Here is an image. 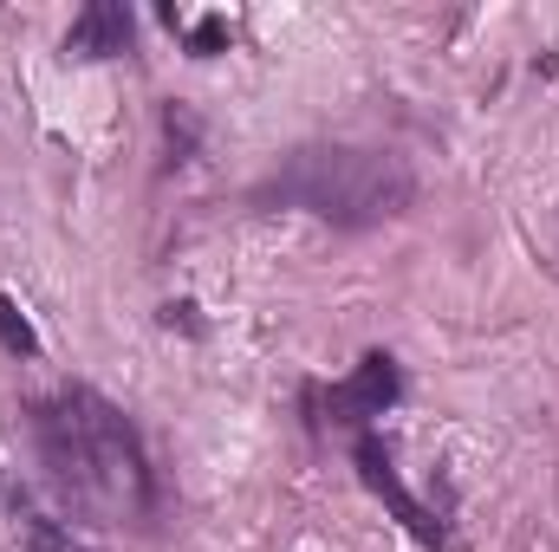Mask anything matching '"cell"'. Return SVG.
<instances>
[{
    "instance_id": "1",
    "label": "cell",
    "mask_w": 559,
    "mask_h": 552,
    "mask_svg": "<svg viewBox=\"0 0 559 552\" xmlns=\"http://www.w3.org/2000/svg\"><path fill=\"white\" fill-rule=\"evenodd\" d=\"M26 416H33L39 468L72 501V514H85L98 527H131V520L150 514V501H156L150 455H143L138 429L124 422L118 404L72 384V391L39 397Z\"/></svg>"
},
{
    "instance_id": "2",
    "label": "cell",
    "mask_w": 559,
    "mask_h": 552,
    "mask_svg": "<svg viewBox=\"0 0 559 552\" xmlns=\"http://www.w3.org/2000/svg\"><path fill=\"white\" fill-rule=\"evenodd\" d=\"M254 202L306 208L338 228H378L417 202V176L391 149H299L254 189Z\"/></svg>"
},
{
    "instance_id": "3",
    "label": "cell",
    "mask_w": 559,
    "mask_h": 552,
    "mask_svg": "<svg viewBox=\"0 0 559 552\" xmlns=\"http://www.w3.org/2000/svg\"><path fill=\"white\" fill-rule=\"evenodd\" d=\"M397 391H404L397 358H391V351H365V358H358V371H352L345 384H332V391H325V410H332V422L365 429L371 416H384L391 404H397Z\"/></svg>"
},
{
    "instance_id": "4",
    "label": "cell",
    "mask_w": 559,
    "mask_h": 552,
    "mask_svg": "<svg viewBox=\"0 0 559 552\" xmlns=\"http://www.w3.org/2000/svg\"><path fill=\"white\" fill-rule=\"evenodd\" d=\"M358 475H365V488H371V494H378V501H384V507H391V514H397V520L411 527V533H417L423 547H449L442 520H436V514L423 507L417 494H411V488L397 481V468H391V448H384V442H378L371 429L358 435Z\"/></svg>"
},
{
    "instance_id": "5",
    "label": "cell",
    "mask_w": 559,
    "mask_h": 552,
    "mask_svg": "<svg viewBox=\"0 0 559 552\" xmlns=\"http://www.w3.org/2000/svg\"><path fill=\"white\" fill-rule=\"evenodd\" d=\"M66 52H72V59H118V52H131V7H124V0H92V7L72 20Z\"/></svg>"
},
{
    "instance_id": "6",
    "label": "cell",
    "mask_w": 559,
    "mask_h": 552,
    "mask_svg": "<svg viewBox=\"0 0 559 552\" xmlns=\"http://www.w3.org/2000/svg\"><path fill=\"white\" fill-rule=\"evenodd\" d=\"M20 533H26V552H85L72 540V527H59V520H46V514H26Z\"/></svg>"
},
{
    "instance_id": "7",
    "label": "cell",
    "mask_w": 559,
    "mask_h": 552,
    "mask_svg": "<svg viewBox=\"0 0 559 552\" xmlns=\"http://www.w3.org/2000/svg\"><path fill=\"white\" fill-rule=\"evenodd\" d=\"M0 345L13 351V358H39V338H33V325H26V312L0 292Z\"/></svg>"
},
{
    "instance_id": "8",
    "label": "cell",
    "mask_w": 559,
    "mask_h": 552,
    "mask_svg": "<svg viewBox=\"0 0 559 552\" xmlns=\"http://www.w3.org/2000/svg\"><path fill=\"white\" fill-rule=\"evenodd\" d=\"M189 46H195V59H215V52L228 46V20H222V13H209V20L189 33Z\"/></svg>"
},
{
    "instance_id": "9",
    "label": "cell",
    "mask_w": 559,
    "mask_h": 552,
    "mask_svg": "<svg viewBox=\"0 0 559 552\" xmlns=\"http://www.w3.org/2000/svg\"><path fill=\"white\" fill-rule=\"evenodd\" d=\"M163 124H169V149H189V143H195V124H189L182 111H169Z\"/></svg>"
}]
</instances>
